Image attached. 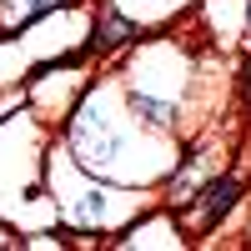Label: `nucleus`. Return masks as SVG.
Listing matches in <instances>:
<instances>
[{"instance_id":"obj_1","label":"nucleus","mask_w":251,"mask_h":251,"mask_svg":"<svg viewBox=\"0 0 251 251\" xmlns=\"http://www.w3.org/2000/svg\"><path fill=\"white\" fill-rule=\"evenodd\" d=\"M231 201H236V181H221L216 191H211V206H201L196 216H201V221H216V216H221V211H226Z\"/></svg>"}]
</instances>
